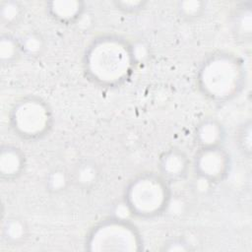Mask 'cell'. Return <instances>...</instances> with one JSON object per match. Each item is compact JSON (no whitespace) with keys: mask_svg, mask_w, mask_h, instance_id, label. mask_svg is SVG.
<instances>
[{"mask_svg":"<svg viewBox=\"0 0 252 252\" xmlns=\"http://www.w3.org/2000/svg\"><path fill=\"white\" fill-rule=\"evenodd\" d=\"M125 204L129 211L140 218H154L168 206L170 193L167 181L156 173L136 176L125 190Z\"/></svg>","mask_w":252,"mask_h":252,"instance_id":"3","label":"cell"},{"mask_svg":"<svg viewBox=\"0 0 252 252\" xmlns=\"http://www.w3.org/2000/svg\"><path fill=\"white\" fill-rule=\"evenodd\" d=\"M244 69L232 54L218 52L202 63L197 82L201 92L212 100L224 101L239 93L243 86Z\"/></svg>","mask_w":252,"mask_h":252,"instance_id":"2","label":"cell"},{"mask_svg":"<svg viewBox=\"0 0 252 252\" xmlns=\"http://www.w3.org/2000/svg\"><path fill=\"white\" fill-rule=\"evenodd\" d=\"M72 183L71 174L66 169L55 167L49 170L44 178V185L48 192L59 194L64 192Z\"/></svg>","mask_w":252,"mask_h":252,"instance_id":"14","label":"cell"},{"mask_svg":"<svg viewBox=\"0 0 252 252\" xmlns=\"http://www.w3.org/2000/svg\"><path fill=\"white\" fill-rule=\"evenodd\" d=\"M189 159L178 149L165 151L158 159L159 174L168 181H177L183 178L188 170Z\"/></svg>","mask_w":252,"mask_h":252,"instance_id":"7","label":"cell"},{"mask_svg":"<svg viewBox=\"0 0 252 252\" xmlns=\"http://www.w3.org/2000/svg\"><path fill=\"white\" fill-rule=\"evenodd\" d=\"M22 54L20 39L7 33L0 38V61L2 65H10L17 61Z\"/></svg>","mask_w":252,"mask_h":252,"instance_id":"15","label":"cell"},{"mask_svg":"<svg viewBox=\"0 0 252 252\" xmlns=\"http://www.w3.org/2000/svg\"><path fill=\"white\" fill-rule=\"evenodd\" d=\"M166 251H186L189 250V245L182 239H172L169 242L164 244V247L162 248Z\"/></svg>","mask_w":252,"mask_h":252,"instance_id":"19","label":"cell"},{"mask_svg":"<svg viewBox=\"0 0 252 252\" xmlns=\"http://www.w3.org/2000/svg\"><path fill=\"white\" fill-rule=\"evenodd\" d=\"M30 227L25 219L20 216L7 217L1 226V238L10 246H19L26 242Z\"/></svg>","mask_w":252,"mask_h":252,"instance_id":"11","label":"cell"},{"mask_svg":"<svg viewBox=\"0 0 252 252\" xmlns=\"http://www.w3.org/2000/svg\"><path fill=\"white\" fill-rule=\"evenodd\" d=\"M25 154L16 146H1L0 151V175L3 180L12 181L17 179L25 169Z\"/></svg>","mask_w":252,"mask_h":252,"instance_id":"8","label":"cell"},{"mask_svg":"<svg viewBox=\"0 0 252 252\" xmlns=\"http://www.w3.org/2000/svg\"><path fill=\"white\" fill-rule=\"evenodd\" d=\"M83 3L78 1H57L51 2L48 6V12L55 20L61 23H73L83 13Z\"/></svg>","mask_w":252,"mask_h":252,"instance_id":"12","label":"cell"},{"mask_svg":"<svg viewBox=\"0 0 252 252\" xmlns=\"http://www.w3.org/2000/svg\"><path fill=\"white\" fill-rule=\"evenodd\" d=\"M86 246L92 251H137L141 248V238L129 221L108 219L91 230Z\"/></svg>","mask_w":252,"mask_h":252,"instance_id":"5","label":"cell"},{"mask_svg":"<svg viewBox=\"0 0 252 252\" xmlns=\"http://www.w3.org/2000/svg\"><path fill=\"white\" fill-rule=\"evenodd\" d=\"M205 3L202 1H182L177 3L179 16L186 20H194L200 17L204 11Z\"/></svg>","mask_w":252,"mask_h":252,"instance_id":"17","label":"cell"},{"mask_svg":"<svg viewBox=\"0 0 252 252\" xmlns=\"http://www.w3.org/2000/svg\"><path fill=\"white\" fill-rule=\"evenodd\" d=\"M230 158L221 147L201 148L194 158V169L196 174L207 182H220L229 171Z\"/></svg>","mask_w":252,"mask_h":252,"instance_id":"6","label":"cell"},{"mask_svg":"<svg viewBox=\"0 0 252 252\" xmlns=\"http://www.w3.org/2000/svg\"><path fill=\"white\" fill-rule=\"evenodd\" d=\"M135 63L131 45L111 35L96 38L89 46L84 59L88 76L103 87H114L125 82Z\"/></svg>","mask_w":252,"mask_h":252,"instance_id":"1","label":"cell"},{"mask_svg":"<svg viewBox=\"0 0 252 252\" xmlns=\"http://www.w3.org/2000/svg\"><path fill=\"white\" fill-rule=\"evenodd\" d=\"M237 145L243 155H251V121L244 122L237 132Z\"/></svg>","mask_w":252,"mask_h":252,"instance_id":"18","label":"cell"},{"mask_svg":"<svg viewBox=\"0 0 252 252\" xmlns=\"http://www.w3.org/2000/svg\"><path fill=\"white\" fill-rule=\"evenodd\" d=\"M194 136L199 149L221 146L224 139V129L217 119L206 118L196 126Z\"/></svg>","mask_w":252,"mask_h":252,"instance_id":"10","label":"cell"},{"mask_svg":"<svg viewBox=\"0 0 252 252\" xmlns=\"http://www.w3.org/2000/svg\"><path fill=\"white\" fill-rule=\"evenodd\" d=\"M24 14L22 5L16 1H2L0 4V20L4 27L11 28L17 25Z\"/></svg>","mask_w":252,"mask_h":252,"instance_id":"16","label":"cell"},{"mask_svg":"<svg viewBox=\"0 0 252 252\" xmlns=\"http://www.w3.org/2000/svg\"><path fill=\"white\" fill-rule=\"evenodd\" d=\"M71 181L80 190L89 191L96 187L101 177V170L93 159L78 161L70 172Z\"/></svg>","mask_w":252,"mask_h":252,"instance_id":"9","label":"cell"},{"mask_svg":"<svg viewBox=\"0 0 252 252\" xmlns=\"http://www.w3.org/2000/svg\"><path fill=\"white\" fill-rule=\"evenodd\" d=\"M144 2H118L117 6H119V9H122L127 12H135L137 10H140L141 7L144 6Z\"/></svg>","mask_w":252,"mask_h":252,"instance_id":"20","label":"cell"},{"mask_svg":"<svg viewBox=\"0 0 252 252\" xmlns=\"http://www.w3.org/2000/svg\"><path fill=\"white\" fill-rule=\"evenodd\" d=\"M53 118L49 105L36 95H28L18 100L10 113L13 131L25 140H36L45 136L52 126Z\"/></svg>","mask_w":252,"mask_h":252,"instance_id":"4","label":"cell"},{"mask_svg":"<svg viewBox=\"0 0 252 252\" xmlns=\"http://www.w3.org/2000/svg\"><path fill=\"white\" fill-rule=\"evenodd\" d=\"M19 39L22 54L26 57L34 59L43 54L46 47V42L41 33L37 32H30Z\"/></svg>","mask_w":252,"mask_h":252,"instance_id":"13","label":"cell"}]
</instances>
